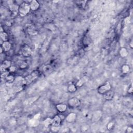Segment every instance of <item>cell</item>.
Here are the masks:
<instances>
[{"mask_svg":"<svg viewBox=\"0 0 133 133\" xmlns=\"http://www.w3.org/2000/svg\"><path fill=\"white\" fill-rule=\"evenodd\" d=\"M19 6L18 14L21 17L26 16L30 13L31 8L29 3L24 2L21 3Z\"/></svg>","mask_w":133,"mask_h":133,"instance_id":"6da1fadb","label":"cell"},{"mask_svg":"<svg viewBox=\"0 0 133 133\" xmlns=\"http://www.w3.org/2000/svg\"><path fill=\"white\" fill-rule=\"evenodd\" d=\"M39 72L38 71H34L30 75H29V76H26L25 77V79H26L27 81V84H29L30 83H31L34 80L38 78V76H39Z\"/></svg>","mask_w":133,"mask_h":133,"instance_id":"7a4b0ae2","label":"cell"},{"mask_svg":"<svg viewBox=\"0 0 133 133\" xmlns=\"http://www.w3.org/2000/svg\"><path fill=\"white\" fill-rule=\"evenodd\" d=\"M68 104L70 108H76L80 106L81 101L76 97H72L69 99Z\"/></svg>","mask_w":133,"mask_h":133,"instance_id":"3957f363","label":"cell"},{"mask_svg":"<svg viewBox=\"0 0 133 133\" xmlns=\"http://www.w3.org/2000/svg\"><path fill=\"white\" fill-rule=\"evenodd\" d=\"M111 89V85L109 82H107L106 84L100 86L98 88V92L100 94H104Z\"/></svg>","mask_w":133,"mask_h":133,"instance_id":"277c9868","label":"cell"},{"mask_svg":"<svg viewBox=\"0 0 133 133\" xmlns=\"http://www.w3.org/2000/svg\"><path fill=\"white\" fill-rule=\"evenodd\" d=\"M102 116V112L101 110H96L94 111L91 117L93 122H97L100 120Z\"/></svg>","mask_w":133,"mask_h":133,"instance_id":"5b68a950","label":"cell"},{"mask_svg":"<svg viewBox=\"0 0 133 133\" xmlns=\"http://www.w3.org/2000/svg\"><path fill=\"white\" fill-rule=\"evenodd\" d=\"M13 83L15 86H24L27 84V81L25 77L18 76L15 77Z\"/></svg>","mask_w":133,"mask_h":133,"instance_id":"8992f818","label":"cell"},{"mask_svg":"<svg viewBox=\"0 0 133 133\" xmlns=\"http://www.w3.org/2000/svg\"><path fill=\"white\" fill-rule=\"evenodd\" d=\"M21 54L24 57H29L32 55V51L31 48L28 45L24 46L21 50Z\"/></svg>","mask_w":133,"mask_h":133,"instance_id":"52a82bcc","label":"cell"},{"mask_svg":"<svg viewBox=\"0 0 133 133\" xmlns=\"http://www.w3.org/2000/svg\"><path fill=\"white\" fill-rule=\"evenodd\" d=\"M27 30L28 33L30 35H35L38 33L34 27L31 24H28V26H27Z\"/></svg>","mask_w":133,"mask_h":133,"instance_id":"ba28073f","label":"cell"},{"mask_svg":"<svg viewBox=\"0 0 133 133\" xmlns=\"http://www.w3.org/2000/svg\"><path fill=\"white\" fill-rule=\"evenodd\" d=\"M77 115L76 113H70L66 116V121L68 123H73L76 120Z\"/></svg>","mask_w":133,"mask_h":133,"instance_id":"9c48e42d","label":"cell"},{"mask_svg":"<svg viewBox=\"0 0 133 133\" xmlns=\"http://www.w3.org/2000/svg\"><path fill=\"white\" fill-rule=\"evenodd\" d=\"M30 6L31 10L32 11H36L39 9L40 7V4L39 2L36 1V0H33L30 3Z\"/></svg>","mask_w":133,"mask_h":133,"instance_id":"30bf717a","label":"cell"},{"mask_svg":"<svg viewBox=\"0 0 133 133\" xmlns=\"http://www.w3.org/2000/svg\"><path fill=\"white\" fill-rule=\"evenodd\" d=\"M104 95V98L107 100H111L113 98L114 96V93L113 91L109 90L107 91L106 93L103 94Z\"/></svg>","mask_w":133,"mask_h":133,"instance_id":"8fae6325","label":"cell"},{"mask_svg":"<svg viewBox=\"0 0 133 133\" xmlns=\"http://www.w3.org/2000/svg\"><path fill=\"white\" fill-rule=\"evenodd\" d=\"M42 70L44 74L48 75L51 73L53 71V68L52 66L49 65H46L43 66L42 68Z\"/></svg>","mask_w":133,"mask_h":133,"instance_id":"7c38bea8","label":"cell"},{"mask_svg":"<svg viewBox=\"0 0 133 133\" xmlns=\"http://www.w3.org/2000/svg\"><path fill=\"white\" fill-rule=\"evenodd\" d=\"M62 121L60 116L58 115H56L54 116V118L52 119V126H59Z\"/></svg>","mask_w":133,"mask_h":133,"instance_id":"4fadbf2b","label":"cell"},{"mask_svg":"<svg viewBox=\"0 0 133 133\" xmlns=\"http://www.w3.org/2000/svg\"><path fill=\"white\" fill-rule=\"evenodd\" d=\"M56 108L57 110L59 112L63 113V112H65L66 110V109H67V106H66V104H57L56 106Z\"/></svg>","mask_w":133,"mask_h":133,"instance_id":"5bb4252c","label":"cell"},{"mask_svg":"<svg viewBox=\"0 0 133 133\" xmlns=\"http://www.w3.org/2000/svg\"><path fill=\"white\" fill-rule=\"evenodd\" d=\"M18 5H17L16 4H10L9 5L10 10L11 11V12L13 13L14 15H17V13H18V9H19Z\"/></svg>","mask_w":133,"mask_h":133,"instance_id":"9a60e30c","label":"cell"},{"mask_svg":"<svg viewBox=\"0 0 133 133\" xmlns=\"http://www.w3.org/2000/svg\"><path fill=\"white\" fill-rule=\"evenodd\" d=\"M40 96H35L34 97H30L29 99H27V100L24 101V102H26V104L28 105H31L33 103L37 100L39 98Z\"/></svg>","mask_w":133,"mask_h":133,"instance_id":"2e32d148","label":"cell"},{"mask_svg":"<svg viewBox=\"0 0 133 133\" xmlns=\"http://www.w3.org/2000/svg\"><path fill=\"white\" fill-rule=\"evenodd\" d=\"M1 46L3 48L4 51L8 52L11 49V48H12V44L8 41L3 42V43L2 44Z\"/></svg>","mask_w":133,"mask_h":133,"instance_id":"e0dca14e","label":"cell"},{"mask_svg":"<svg viewBox=\"0 0 133 133\" xmlns=\"http://www.w3.org/2000/svg\"><path fill=\"white\" fill-rule=\"evenodd\" d=\"M40 122L39 120H38V119H35L34 118H33L31 120H30L29 121V125L30 127H35L38 126V125H39Z\"/></svg>","mask_w":133,"mask_h":133,"instance_id":"ac0fdd59","label":"cell"},{"mask_svg":"<svg viewBox=\"0 0 133 133\" xmlns=\"http://www.w3.org/2000/svg\"><path fill=\"white\" fill-rule=\"evenodd\" d=\"M119 54H120V56L122 58H125L127 56H128V52L127 49L125 48H122L120 51H119Z\"/></svg>","mask_w":133,"mask_h":133,"instance_id":"d6986e66","label":"cell"},{"mask_svg":"<svg viewBox=\"0 0 133 133\" xmlns=\"http://www.w3.org/2000/svg\"><path fill=\"white\" fill-rule=\"evenodd\" d=\"M1 66H3V67H4L5 69L7 70L8 69H9V68L12 66V62H11L10 60H5L3 62Z\"/></svg>","mask_w":133,"mask_h":133,"instance_id":"ffe728a7","label":"cell"},{"mask_svg":"<svg viewBox=\"0 0 133 133\" xmlns=\"http://www.w3.org/2000/svg\"><path fill=\"white\" fill-rule=\"evenodd\" d=\"M17 64H18L19 68L21 69H26L28 67V63L26 62H24V61H23V60L19 61V62H17Z\"/></svg>","mask_w":133,"mask_h":133,"instance_id":"44dd1931","label":"cell"},{"mask_svg":"<svg viewBox=\"0 0 133 133\" xmlns=\"http://www.w3.org/2000/svg\"><path fill=\"white\" fill-rule=\"evenodd\" d=\"M0 38H1V39L3 42L8 41V35L5 32L0 33Z\"/></svg>","mask_w":133,"mask_h":133,"instance_id":"7402d4cb","label":"cell"},{"mask_svg":"<svg viewBox=\"0 0 133 133\" xmlns=\"http://www.w3.org/2000/svg\"><path fill=\"white\" fill-rule=\"evenodd\" d=\"M76 90H77V87L76 86V85H75L73 84L69 85L68 87V90L69 92H70V93L76 92Z\"/></svg>","mask_w":133,"mask_h":133,"instance_id":"603a6c76","label":"cell"},{"mask_svg":"<svg viewBox=\"0 0 133 133\" xmlns=\"http://www.w3.org/2000/svg\"><path fill=\"white\" fill-rule=\"evenodd\" d=\"M15 77L13 75H9L6 79H5V80L6 81L8 84H12V83H13L15 81Z\"/></svg>","mask_w":133,"mask_h":133,"instance_id":"cb8c5ba5","label":"cell"},{"mask_svg":"<svg viewBox=\"0 0 133 133\" xmlns=\"http://www.w3.org/2000/svg\"><path fill=\"white\" fill-rule=\"evenodd\" d=\"M129 70V66L128 65H124L122 66V72L124 74L128 73Z\"/></svg>","mask_w":133,"mask_h":133,"instance_id":"d4e9b609","label":"cell"},{"mask_svg":"<svg viewBox=\"0 0 133 133\" xmlns=\"http://www.w3.org/2000/svg\"><path fill=\"white\" fill-rule=\"evenodd\" d=\"M24 89L23 86H14L13 88V91L15 93H19Z\"/></svg>","mask_w":133,"mask_h":133,"instance_id":"484cf974","label":"cell"},{"mask_svg":"<svg viewBox=\"0 0 133 133\" xmlns=\"http://www.w3.org/2000/svg\"><path fill=\"white\" fill-rule=\"evenodd\" d=\"M52 119L50 118H46L43 122L44 125L46 126H48L49 125H52Z\"/></svg>","mask_w":133,"mask_h":133,"instance_id":"4316f807","label":"cell"},{"mask_svg":"<svg viewBox=\"0 0 133 133\" xmlns=\"http://www.w3.org/2000/svg\"><path fill=\"white\" fill-rule=\"evenodd\" d=\"M85 82V78H82L81 80H80L79 81L76 83V87H81L84 84V83Z\"/></svg>","mask_w":133,"mask_h":133,"instance_id":"83f0119b","label":"cell"},{"mask_svg":"<svg viewBox=\"0 0 133 133\" xmlns=\"http://www.w3.org/2000/svg\"><path fill=\"white\" fill-rule=\"evenodd\" d=\"M10 75V71L8 70L4 72L1 73V78L5 79L6 77Z\"/></svg>","mask_w":133,"mask_h":133,"instance_id":"f1b7e54d","label":"cell"},{"mask_svg":"<svg viewBox=\"0 0 133 133\" xmlns=\"http://www.w3.org/2000/svg\"><path fill=\"white\" fill-rule=\"evenodd\" d=\"M114 126V123L113 122H111L109 123L107 125V129L109 130V131H110V130L112 129V128H113V127Z\"/></svg>","mask_w":133,"mask_h":133,"instance_id":"f546056e","label":"cell"},{"mask_svg":"<svg viewBox=\"0 0 133 133\" xmlns=\"http://www.w3.org/2000/svg\"><path fill=\"white\" fill-rule=\"evenodd\" d=\"M5 25L7 26V27H11L13 25V21L12 20H6L5 21Z\"/></svg>","mask_w":133,"mask_h":133,"instance_id":"4dcf8cb0","label":"cell"},{"mask_svg":"<svg viewBox=\"0 0 133 133\" xmlns=\"http://www.w3.org/2000/svg\"><path fill=\"white\" fill-rule=\"evenodd\" d=\"M59 126H52L51 127V130L52 132H57L59 131Z\"/></svg>","mask_w":133,"mask_h":133,"instance_id":"1f68e13d","label":"cell"},{"mask_svg":"<svg viewBox=\"0 0 133 133\" xmlns=\"http://www.w3.org/2000/svg\"><path fill=\"white\" fill-rule=\"evenodd\" d=\"M17 70V68L15 66H11L9 68V70L10 72H15Z\"/></svg>","mask_w":133,"mask_h":133,"instance_id":"d6a6232c","label":"cell"},{"mask_svg":"<svg viewBox=\"0 0 133 133\" xmlns=\"http://www.w3.org/2000/svg\"><path fill=\"white\" fill-rule=\"evenodd\" d=\"M133 129L131 127H128L126 129V133H133Z\"/></svg>","mask_w":133,"mask_h":133,"instance_id":"836d02e7","label":"cell"},{"mask_svg":"<svg viewBox=\"0 0 133 133\" xmlns=\"http://www.w3.org/2000/svg\"><path fill=\"white\" fill-rule=\"evenodd\" d=\"M40 115H41L40 113H38V114H35L34 116V117H33V118H34L35 119H38V120H39V119L40 118Z\"/></svg>","mask_w":133,"mask_h":133,"instance_id":"e575fe53","label":"cell"},{"mask_svg":"<svg viewBox=\"0 0 133 133\" xmlns=\"http://www.w3.org/2000/svg\"><path fill=\"white\" fill-rule=\"evenodd\" d=\"M128 93L129 94H132L133 93V87H132V84H131V87L129 88V89L128 90Z\"/></svg>","mask_w":133,"mask_h":133,"instance_id":"d590c367","label":"cell"},{"mask_svg":"<svg viewBox=\"0 0 133 133\" xmlns=\"http://www.w3.org/2000/svg\"><path fill=\"white\" fill-rule=\"evenodd\" d=\"M129 45L130 46V47H131V48H133V40H132L130 42V43L129 44Z\"/></svg>","mask_w":133,"mask_h":133,"instance_id":"8d00e7d4","label":"cell"},{"mask_svg":"<svg viewBox=\"0 0 133 133\" xmlns=\"http://www.w3.org/2000/svg\"><path fill=\"white\" fill-rule=\"evenodd\" d=\"M4 32V31L3 29V27H2V26H1V29H0V33H2V32Z\"/></svg>","mask_w":133,"mask_h":133,"instance_id":"74e56055","label":"cell"},{"mask_svg":"<svg viewBox=\"0 0 133 133\" xmlns=\"http://www.w3.org/2000/svg\"><path fill=\"white\" fill-rule=\"evenodd\" d=\"M0 49H1V54H2V52H3V48L2 46H1V48H0Z\"/></svg>","mask_w":133,"mask_h":133,"instance_id":"f35d334b","label":"cell"},{"mask_svg":"<svg viewBox=\"0 0 133 133\" xmlns=\"http://www.w3.org/2000/svg\"><path fill=\"white\" fill-rule=\"evenodd\" d=\"M0 133H4V131H3V129H1V131H0Z\"/></svg>","mask_w":133,"mask_h":133,"instance_id":"ab89813d","label":"cell"}]
</instances>
